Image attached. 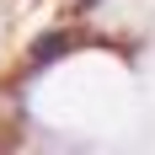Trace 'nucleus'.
Here are the masks:
<instances>
[{
	"label": "nucleus",
	"instance_id": "1",
	"mask_svg": "<svg viewBox=\"0 0 155 155\" xmlns=\"http://www.w3.org/2000/svg\"><path fill=\"white\" fill-rule=\"evenodd\" d=\"M70 48V38H43V43H32V70H43V64H54Z\"/></svg>",
	"mask_w": 155,
	"mask_h": 155
},
{
	"label": "nucleus",
	"instance_id": "2",
	"mask_svg": "<svg viewBox=\"0 0 155 155\" xmlns=\"http://www.w3.org/2000/svg\"><path fill=\"white\" fill-rule=\"evenodd\" d=\"M80 5H86V11H91V5H96V0H80Z\"/></svg>",
	"mask_w": 155,
	"mask_h": 155
}]
</instances>
